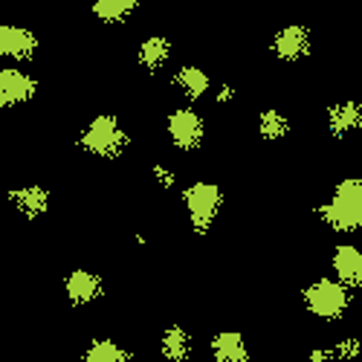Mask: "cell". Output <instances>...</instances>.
<instances>
[{
  "label": "cell",
  "instance_id": "cell-19",
  "mask_svg": "<svg viewBox=\"0 0 362 362\" xmlns=\"http://www.w3.org/2000/svg\"><path fill=\"white\" fill-rule=\"evenodd\" d=\"M134 354L116 339H93L84 348V362H131Z\"/></svg>",
  "mask_w": 362,
  "mask_h": 362
},
{
  "label": "cell",
  "instance_id": "cell-18",
  "mask_svg": "<svg viewBox=\"0 0 362 362\" xmlns=\"http://www.w3.org/2000/svg\"><path fill=\"white\" fill-rule=\"evenodd\" d=\"M255 128H258V136H261L264 142H279V139H284V136L290 134L293 125H290V116H287L284 110L267 107V110L258 113Z\"/></svg>",
  "mask_w": 362,
  "mask_h": 362
},
{
  "label": "cell",
  "instance_id": "cell-13",
  "mask_svg": "<svg viewBox=\"0 0 362 362\" xmlns=\"http://www.w3.org/2000/svg\"><path fill=\"white\" fill-rule=\"evenodd\" d=\"M209 351H212L215 362H250V345L244 334H238V330H221V334H215L212 342H209Z\"/></svg>",
  "mask_w": 362,
  "mask_h": 362
},
{
  "label": "cell",
  "instance_id": "cell-21",
  "mask_svg": "<svg viewBox=\"0 0 362 362\" xmlns=\"http://www.w3.org/2000/svg\"><path fill=\"white\" fill-rule=\"evenodd\" d=\"M154 180H157V186H160V189H165V192L177 186V174H174L171 168H165V165H160V163L154 165Z\"/></svg>",
  "mask_w": 362,
  "mask_h": 362
},
{
  "label": "cell",
  "instance_id": "cell-15",
  "mask_svg": "<svg viewBox=\"0 0 362 362\" xmlns=\"http://www.w3.org/2000/svg\"><path fill=\"white\" fill-rule=\"evenodd\" d=\"M174 87L183 93L189 102H200L206 93H209V87H212V78H209V73L197 64H186V67H180L174 73Z\"/></svg>",
  "mask_w": 362,
  "mask_h": 362
},
{
  "label": "cell",
  "instance_id": "cell-16",
  "mask_svg": "<svg viewBox=\"0 0 362 362\" xmlns=\"http://www.w3.org/2000/svg\"><path fill=\"white\" fill-rule=\"evenodd\" d=\"M136 58H139V64L148 73H157V70H163L168 64V58H171V41L165 35H148L139 44Z\"/></svg>",
  "mask_w": 362,
  "mask_h": 362
},
{
  "label": "cell",
  "instance_id": "cell-12",
  "mask_svg": "<svg viewBox=\"0 0 362 362\" xmlns=\"http://www.w3.org/2000/svg\"><path fill=\"white\" fill-rule=\"evenodd\" d=\"M325 128L334 139H342L354 131L362 128V113H359V102H337L327 107L325 116Z\"/></svg>",
  "mask_w": 362,
  "mask_h": 362
},
{
  "label": "cell",
  "instance_id": "cell-6",
  "mask_svg": "<svg viewBox=\"0 0 362 362\" xmlns=\"http://www.w3.org/2000/svg\"><path fill=\"white\" fill-rule=\"evenodd\" d=\"M41 49V38L29 26L21 23H0V62L26 64Z\"/></svg>",
  "mask_w": 362,
  "mask_h": 362
},
{
  "label": "cell",
  "instance_id": "cell-4",
  "mask_svg": "<svg viewBox=\"0 0 362 362\" xmlns=\"http://www.w3.org/2000/svg\"><path fill=\"white\" fill-rule=\"evenodd\" d=\"M183 206H186V218L189 226L197 235H206L215 226L221 209H223V189L209 180H194L183 189Z\"/></svg>",
  "mask_w": 362,
  "mask_h": 362
},
{
  "label": "cell",
  "instance_id": "cell-1",
  "mask_svg": "<svg viewBox=\"0 0 362 362\" xmlns=\"http://www.w3.org/2000/svg\"><path fill=\"white\" fill-rule=\"evenodd\" d=\"M316 215L327 229L339 235L362 232V177H345L334 186L330 197L319 203Z\"/></svg>",
  "mask_w": 362,
  "mask_h": 362
},
{
  "label": "cell",
  "instance_id": "cell-8",
  "mask_svg": "<svg viewBox=\"0 0 362 362\" xmlns=\"http://www.w3.org/2000/svg\"><path fill=\"white\" fill-rule=\"evenodd\" d=\"M273 55L284 64H296L301 58H308L313 49V35H310V26L305 23H287L281 26L279 33L273 35V44H269Z\"/></svg>",
  "mask_w": 362,
  "mask_h": 362
},
{
  "label": "cell",
  "instance_id": "cell-11",
  "mask_svg": "<svg viewBox=\"0 0 362 362\" xmlns=\"http://www.w3.org/2000/svg\"><path fill=\"white\" fill-rule=\"evenodd\" d=\"M9 203L18 209V212L26 218V221H38L47 215L49 209V189L38 186V183H26V186H15L6 192Z\"/></svg>",
  "mask_w": 362,
  "mask_h": 362
},
{
  "label": "cell",
  "instance_id": "cell-17",
  "mask_svg": "<svg viewBox=\"0 0 362 362\" xmlns=\"http://www.w3.org/2000/svg\"><path fill=\"white\" fill-rule=\"evenodd\" d=\"M142 0H93L90 9H93V18L105 26H119L125 23L136 9H139Z\"/></svg>",
  "mask_w": 362,
  "mask_h": 362
},
{
  "label": "cell",
  "instance_id": "cell-23",
  "mask_svg": "<svg viewBox=\"0 0 362 362\" xmlns=\"http://www.w3.org/2000/svg\"><path fill=\"white\" fill-rule=\"evenodd\" d=\"M308 359L310 362H327V359H334V351H330V348H313L308 354Z\"/></svg>",
  "mask_w": 362,
  "mask_h": 362
},
{
  "label": "cell",
  "instance_id": "cell-22",
  "mask_svg": "<svg viewBox=\"0 0 362 362\" xmlns=\"http://www.w3.org/2000/svg\"><path fill=\"white\" fill-rule=\"evenodd\" d=\"M235 93H238V90H235L232 84H221V87H218V93H215V102L226 105V102H232V99H235Z\"/></svg>",
  "mask_w": 362,
  "mask_h": 362
},
{
  "label": "cell",
  "instance_id": "cell-9",
  "mask_svg": "<svg viewBox=\"0 0 362 362\" xmlns=\"http://www.w3.org/2000/svg\"><path fill=\"white\" fill-rule=\"evenodd\" d=\"M64 293H67V301L73 308H87L105 296V279L99 273H93V269H84V267L70 269L64 276Z\"/></svg>",
  "mask_w": 362,
  "mask_h": 362
},
{
  "label": "cell",
  "instance_id": "cell-14",
  "mask_svg": "<svg viewBox=\"0 0 362 362\" xmlns=\"http://www.w3.org/2000/svg\"><path fill=\"white\" fill-rule=\"evenodd\" d=\"M160 351L168 362H189L194 354V342L192 334L183 325H168L160 337Z\"/></svg>",
  "mask_w": 362,
  "mask_h": 362
},
{
  "label": "cell",
  "instance_id": "cell-5",
  "mask_svg": "<svg viewBox=\"0 0 362 362\" xmlns=\"http://www.w3.org/2000/svg\"><path fill=\"white\" fill-rule=\"evenodd\" d=\"M165 134L174 148L180 151H197L206 139V122L194 107H174L165 116Z\"/></svg>",
  "mask_w": 362,
  "mask_h": 362
},
{
  "label": "cell",
  "instance_id": "cell-2",
  "mask_svg": "<svg viewBox=\"0 0 362 362\" xmlns=\"http://www.w3.org/2000/svg\"><path fill=\"white\" fill-rule=\"evenodd\" d=\"M131 145V136L125 131V125L119 122L113 113H99L84 125V131L78 134V148L90 157L99 160H116L125 154V148Z\"/></svg>",
  "mask_w": 362,
  "mask_h": 362
},
{
  "label": "cell",
  "instance_id": "cell-3",
  "mask_svg": "<svg viewBox=\"0 0 362 362\" xmlns=\"http://www.w3.org/2000/svg\"><path fill=\"white\" fill-rule=\"evenodd\" d=\"M301 301H305L310 316H316L322 322H339V319H345V313L351 308V287H345L339 279L322 276L305 287Z\"/></svg>",
  "mask_w": 362,
  "mask_h": 362
},
{
  "label": "cell",
  "instance_id": "cell-10",
  "mask_svg": "<svg viewBox=\"0 0 362 362\" xmlns=\"http://www.w3.org/2000/svg\"><path fill=\"white\" fill-rule=\"evenodd\" d=\"M330 269H334V279H339L345 287H362V247L348 244V240L337 244L330 252Z\"/></svg>",
  "mask_w": 362,
  "mask_h": 362
},
{
  "label": "cell",
  "instance_id": "cell-7",
  "mask_svg": "<svg viewBox=\"0 0 362 362\" xmlns=\"http://www.w3.org/2000/svg\"><path fill=\"white\" fill-rule=\"evenodd\" d=\"M38 96V78L18 64L0 67V107H21Z\"/></svg>",
  "mask_w": 362,
  "mask_h": 362
},
{
  "label": "cell",
  "instance_id": "cell-20",
  "mask_svg": "<svg viewBox=\"0 0 362 362\" xmlns=\"http://www.w3.org/2000/svg\"><path fill=\"white\" fill-rule=\"evenodd\" d=\"M330 351H334V359H356L362 354V339L342 337V339H337L334 345H330Z\"/></svg>",
  "mask_w": 362,
  "mask_h": 362
},
{
  "label": "cell",
  "instance_id": "cell-24",
  "mask_svg": "<svg viewBox=\"0 0 362 362\" xmlns=\"http://www.w3.org/2000/svg\"><path fill=\"white\" fill-rule=\"evenodd\" d=\"M359 113H362V102H359Z\"/></svg>",
  "mask_w": 362,
  "mask_h": 362
}]
</instances>
